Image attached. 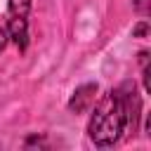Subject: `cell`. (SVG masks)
I'll return each instance as SVG.
<instances>
[{"instance_id":"obj_1","label":"cell","mask_w":151,"mask_h":151,"mask_svg":"<svg viewBox=\"0 0 151 151\" xmlns=\"http://www.w3.org/2000/svg\"><path fill=\"white\" fill-rule=\"evenodd\" d=\"M139 97L134 92V85L125 83L116 90H111L109 94H104L90 116L87 123V137L94 146L106 149L113 146L125 130H137V120H139Z\"/></svg>"},{"instance_id":"obj_4","label":"cell","mask_w":151,"mask_h":151,"mask_svg":"<svg viewBox=\"0 0 151 151\" xmlns=\"http://www.w3.org/2000/svg\"><path fill=\"white\" fill-rule=\"evenodd\" d=\"M146 28H149V24H146V19H142V24L132 28V33L134 35H146Z\"/></svg>"},{"instance_id":"obj_5","label":"cell","mask_w":151,"mask_h":151,"mask_svg":"<svg viewBox=\"0 0 151 151\" xmlns=\"http://www.w3.org/2000/svg\"><path fill=\"white\" fill-rule=\"evenodd\" d=\"M7 42H9V35H7V28H2L0 26V52L7 47Z\"/></svg>"},{"instance_id":"obj_2","label":"cell","mask_w":151,"mask_h":151,"mask_svg":"<svg viewBox=\"0 0 151 151\" xmlns=\"http://www.w3.org/2000/svg\"><path fill=\"white\" fill-rule=\"evenodd\" d=\"M33 0H9L7 2V35L19 52L28 47V12Z\"/></svg>"},{"instance_id":"obj_3","label":"cell","mask_w":151,"mask_h":151,"mask_svg":"<svg viewBox=\"0 0 151 151\" xmlns=\"http://www.w3.org/2000/svg\"><path fill=\"white\" fill-rule=\"evenodd\" d=\"M94 94H97V83H85V85H80V87L71 94L68 109H71L73 113H85V111L94 104Z\"/></svg>"},{"instance_id":"obj_6","label":"cell","mask_w":151,"mask_h":151,"mask_svg":"<svg viewBox=\"0 0 151 151\" xmlns=\"http://www.w3.org/2000/svg\"><path fill=\"white\" fill-rule=\"evenodd\" d=\"M134 5L142 9V14H146V9H144V5H146V0H134Z\"/></svg>"}]
</instances>
